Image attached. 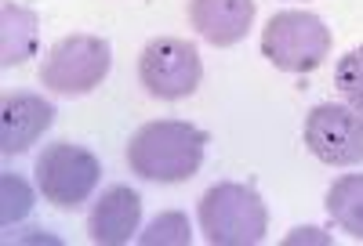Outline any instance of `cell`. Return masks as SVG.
Instances as JSON below:
<instances>
[{
    "mask_svg": "<svg viewBox=\"0 0 363 246\" xmlns=\"http://www.w3.org/2000/svg\"><path fill=\"white\" fill-rule=\"evenodd\" d=\"M37 189L48 203L58 210H77L80 203L91 199V192L102 181V163L91 148L73 145V141H55L37 156Z\"/></svg>",
    "mask_w": 363,
    "mask_h": 246,
    "instance_id": "5",
    "label": "cell"
},
{
    "mask_svg": "<svg viewBox=\"0 0 363 246\" xmlns=\"http://www.w3.org/2000/svg\"><path fill=\"white\" fill-rule=\"evenodd\" d=\"M262 54L280 73H313L330 54V29L313 11H277L262 29Z\"/></svg>",
    "mask_w": 363,
    "mask_h": 246,
    "instance_id": "3",
    "label": "cell"
},
{
    "mask_svg": "<svg viewBox=\"0 0 363 246\" xmlns=\"http://www.w3.org/2000/svg\"><path fill=\"white\" fill-rule=\"evenodd\" d=\"M196 221L211 246H258L269 232V210L251 184L218 181L200 196Z\"/></svg>",
    "mask_w": 363,
    "mask_h": 246,
    "instance_id": "2",
    "label": "cell"
},
{
    "mask_svg": "<svg viewBox=\"0 0 363 246\" xmlns=\"http://www.w3.org/2000/svg\"><path fill=\"white\" fill-rule=\"evenodd\" d=\"M327 213L342 232L363 242V174H345L327 189Z\"/></svg>",
    "mask_w": 363,
    "mask_h": 246,
    "instance_id": "12",
    "label": "cell"
},
{
    "mask_svg": "<svg viewBox=\"0 0 363 246\" xmlns=\"http://www.w3.org/2000/svg\"><path fill=\"white\" fill-rule=\"evenodd\" d=\"M335 83L342 90L345 105H352L356 112H363V44L345 51L338 58V69H335Z\"/></svg>",
    "mask_w": 363,
    "mask_h": 246,
    "instance_id": "15",
    "label": "cell"
},
{
    "mask_svg": "<svg viewBox=\"0 0 363 246\" xmlns=\"http://www.w3.org/2000/svg\"><path fill=\"white\" fill-rule=\"evenodd\" d=\"M306 145L327 167L363 163V112L335 102L316 105L306 116Z\"/></svg>",
    "mask_w": 363,
    "mask_h": 246,
    "instance_id": "7",
    "label": "cell"
},
{
    "mask_svg": "<svg viewBox=\"0 0 363 246\" xmlns=\"http://www.w3.org/2000/svg\"><path fill=\"white\" fill-rule=\"evenodd\" d=\"M142 246H189L193 242V228H189V218L178 210H167V213H157L149 228L138 235Z\"/></svg>",
    "mask_w": 363,
    "mask_h": 246,
    "instance_id": "13",
    "label": "cell"
},
{
    "mask_svg": "<svg viewBox=\"0 0 363 246\" xmlns=\"http://www.w3.org/2000/svg\"><path fill=\"white\" fill-rule=\"evenodd\" d=\"M203 148H207V131L193 127L186 119H153L131 134L128 167L142 181L178 184L200 170Z\"/></svg>",
    "mask_w": 363,
    "mask_h": 246,
    "instance_id": "1",
    "label": "cell"
},
{
    "mask_svg": "<svg viewBox=\"0 0 363 246\" xmlns=\"http://www.w3.org/2000/svg\"><path fill=\"white\" fill-rule=\"evenodd\" d=\"M29 210H33V189L18 174H4L0 177V225H18Z\"/></svg>",
    "mask_w": 363,
    "mask_h": 246,
    "instance_id": "14",
    "label": "cell"
},
{
    "mask_svg": "<svg viewBox=\"0 0 363 246\" xmlns=\"http://www.w3.org/2000/svg\"><path fill=\"white\" fill-rule=\"evenodd\" d=\"M113 69V47L102 37L91 33H73L51 44L44 66H40V83L58 98H84Z\"/></svg>",
    "mask_w": 363,
    "mask_h": 246,
    "instance_id": "4",
    "label": "cell"
},
{
    "mask_svg": "<svg viewBox=\"0 0 363 246\" xmlns=\"http://www.w3.org/2000/svg\"><path fill=\"white\" fill-rule=\"evenodd\" d=\"M142 225V196L128 184H109L87 213V239L99 246H124Z\"/></svg>",
    "mask_w": 363,
    "mask_h": 246,
    "instance_id": "9",
    "label": "cell"
},
{
    "mask_svg": "<svg viewBox=\"0 0 363 246\" xmlns=\"http://www.w3.org/2000/svg\"><path fill=\"white\" fill-rule=\"evenodd\" d=\"M40 47V18L37 11H29L15 0L0 4V66L11 69L22 66L37 54Z\"/></svg>",
    "mask_w": 363,
    "mask_h": 246,
    "instance_id": "11",
    "label": "cell"
},
{
    "mask_svg": "<svg viewBox=\"0 0 363 246\" xmlns=\"http://www.w3.org/2000/svg\"><path fill=\"white\" fill-rule=\"evenodd\" d=\"M55 105L33 90H15L0 102V156H22L55 123Z\"/></svg>",
    "mask_w": 363,
    "mask_h": 246,
    "instance_id": "8",
    "label": "cell"
},
{
    "mask_svg": "<svg viewBox=\"0 0 363 246\" xmlns=\"http://www.w3.org/2000/svg\"><path fill=\"white\" fill-rule=\"evenodd\" d=\"M138 80L149 98L160 102H178L196 95L203 80V62L193 40L182 37H157L149 40L138 54Z\"/></svg>",
    "mask_w": 363,
    "mask_h": 246,
    "instance_id": "6",
    "label": "cell"
},
{
    "mask_svg": "<svg viewBox=\"0 0 363 246\" xmlns=\"http://www.w3.org/2000/svg\"><path fill=\"white\" fill-rule=\"evenodd\" d=\"M255 0H189V25L211 47H233L255 25Z\"/></svg>",
    "mask_w": 363,
    "mask_h": 246,
    "instance_id": "10",
    "label": "cell"
}]
</instances>
